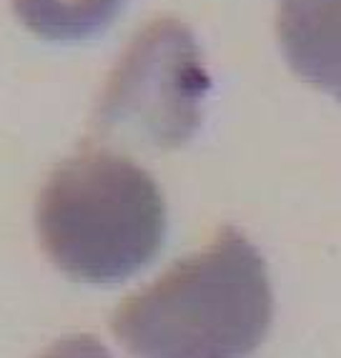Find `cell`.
<instances>
[{
    "label": "cell",
    "instance_id": "obj_5",
    "mask_svg": "<svg viewBox=\"0 0 341 358\" xmlns=\"http://www.w3.org/2000/svg\"><path fill=\"white\" fill-rule=\"evenodd\" d=\"M25 28L46 41H85L113 23L123 0H11Z\"/></svg>",
    "mask_w": 341,
    "mask_h": 358
},
{
    "label": "cell",
    "instance_id": "obj_6",
    "mask_svg": "<svg viewBox=\"0 0 341 358\" xmlns=\"http://www.w3.org/2000/svg\"><path fill=\"white\" fill-rule=\"evenodd\" d=\"M41 358H113V356L93 336H73V338L58 341Z\"/></svg>",
    "mask_w": 341,
    "mask_h": 358
},
{
    "label": "cell",
    "instance_id": "obj_4",
    "mask_svg": "<svg viewBox=\"0 0 341 358\" xmlns=\"http://www.w3.org/2000/svg\"><path fill=\"white\" fill-rule=\"evenodd\" d=\"M276 36L291 71L341 101V0H284Z\"/></svg>",
    "mask_w": 341,
    "mask_h": 358
},
{
    "label": "cell",
    "instance_id": "obj_3",
    "mask_svg": "<svg viewBox=\"0 0 341 358\" xmlns=\"http://www.w3.org/2000/svg\"><path fill=\"white\" fill-rule=\"evenodd\" d=\"M209 90L211 76L193 30L176 18H158L118 58L93 123L106 138L174 150L196 136Z\"/></svg>",
    "mask_w": 341,
    "mask_h": 358
},
{
    "label": "cell",
    "instance_id": "obj_2",
    "mask_svg": "<svg viewBox=\"0 0 341 358\" xmlns=\"http://www.w3.org/2000/svg\"><path fill=\"white\" fill-rule=\"evenodd\" d=\"M166 198L148 171L113 150H83L55 168L36 206L43 251L81 283L136 275L166 238Z\"/></svg>",
    "mask_w": 341,
    "mask_h": 358
},
{
    "label": "cell",
    "instance_id": "obj_1",
    "mask_svg": "<svg viewBox=\"0 0 341 358\" xmlns=\"http://www.w3.org/2000/svg\"><path fill=\"white\" fill-rule=\"evenodd\" d=\"M274 318L266 261L236 228L128 296L111 321L136 358H251Z\"/></svg>",
    "mask_w": 341,
    "mask_h": 358
}]
</instances>
